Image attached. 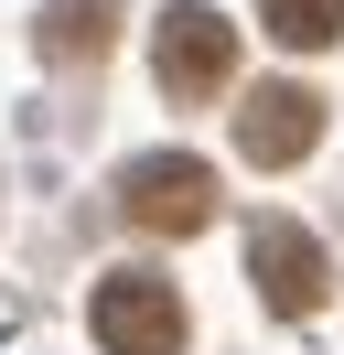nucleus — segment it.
Masks as SVG:
<instances>
[{
	"instance_id": "obj_1",
	"label": "nucleus",
	"mask_w": 344,
	"mask_h": 355,
	"mask_svg": "<svg viewBox=\"0 0 344 355\" xmlns=\"http://www.w3.org/2000/svg\"><path fill=\"white\" fill-rule=\"evenodd\" d=\"M86 334L108 355H183V291L150 280V269H108L97 302H86Z\"/></svg>"
},
{
	"instance_id": "obj_2",
	"label": "nucleus",
	"mask_w": 344,
	"mask_h": 355,
	"mask_svg": "<svg viewBox=\"0 0 344 355\" xmlns=\"http://www.w3.org/2000/svg\"><path fill=\"white\" fill-rule=\"evenodd\" d=\"M248 280H258V302H269L280 323H312V312H322V291H334V259H322V237H312V226L258 216V226H248Z\"/></svg>"
},
{
	"instance_id": "obj_3",
	"label": "nucleus",
	"mask_w": 344,
	"mask_h": 355,
	"mask_svg": "<svg viewBox=\"0 0 344 355\" xmlns=\"http://www.w3.org/2000/svg\"><path fill=\"white\" fill-rule=\"evenodd\" d=\"M150 76H162V97H215L237 76V22L215 11V0H172L162 44H150Z\"/></svg>"
},
{
	"instance_id": "obj_4",
	"label": "nucleus",
	"mask_w": 344,
	"mask_h": 355,
	"mask_svg": "<svg viewBox=\"0 0 344 355\" xmlns=\"http://www.w3.org/2000/svg\"><path fill=\"white\" fill-rule=\"evenodd\" d=\"M119 216L150 226V237H194V226H215V173L194 151H150L119 173Z\"/></svg>"
},
{
	"instance_id": "obj_5",
	"label": "nucleus",
	"mask_w": 344,
	"mask_h": 355,
	"mask_svg": "<svg viewBox=\"0 0 344 355\" xmlns=\"http://www.w3.org/2000/svg\"><path fill=\"white\" fill-rule=\"evenodd\" d=\"M312 140H322V97H312V87H258L248 108H237V151H248L258 173L312 162Z\"/></svg>"
},
{
	"instance_id": "obj_6",
	"label": "nucleus",
	"mask_w": 344,
	"mask_h": 355,
	"mask_svg": "<svg viewBox=\"0 0 344 355\" xmlns=\"http://www.w3.org/2000/svg\"><path fill=\"white\" fill-rule=\"evenodd\" d=\"M108 22H119V0H54V11H43V54H54V65H97L108 54Z\"/></svg>"
},
{
	"instance_id": "obj_7",
	"label": "nucleus",
	"mask_w": 344,
	"mask_h": 355,
	"mask_svg": "<svg viewBox=\"0 0 344 355\" xmlns=\"http://www.w3.org/2000/svg\"><path fill=\"white\" fill-rule=\"evenodd\" d=\"M258 22H269L291 54H322V44L344 33V0H258Z\"/></svg>"
}]
</instances>
